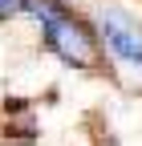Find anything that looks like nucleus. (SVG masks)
<instances>
[{
    "label": "nucleus",
    "mask_w": 142,
    "mask_h": 146,
    "mask_svg": "<svg viewBox=\"0 0 142 146\" xmlns=\"http://www.w3.org/2000/svg\"><path fill=\"white\" fill-rule=\"evenodd\" d=\"M29 8L45 25V45L57 53L61 61L77 65V69H90L94 65V36L85 33V25H77L73 16L57 12L53 4H41V0H29Z\"/></svg>",
    "instance_id": "nucleus-1"
},
{
    "label": "nucleus",
    "mask_w": 142,
    "mask_h": 146,
    "mask_svg": "<svg viewBox=\"0 0 142 146\" xmlns=\"http://www.w3.org/2000/svg\"><path fill=\"white\" fill-rule=\"evenodd\" d=\"M102 36H106V45H110V53L118 61L142 69V25L138 21H130L126 12H106L102 16Z\"/></svg>",
    "instance_id": "nucleus-2"
},
{
    "label": "nucleus",
    "mask_w": 142,
    "mask_h": 146,
    "mask_svg": "<svg viewBox=\"0 0 142 146\" xmlns=\"http://www.w3.org/2000/svg\"><path fill=\"white\" fill-rule=\"evenodd\" d=\"M29 4V0H0V16H12V12H21Z\"/></svg>",
    "instance_id": "nucleus-3"
}]
</instances>
